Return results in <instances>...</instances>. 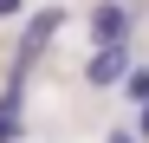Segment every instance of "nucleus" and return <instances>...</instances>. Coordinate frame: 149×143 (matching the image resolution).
Listing matches in <instances>:
<instances>
[{
	"label": "nucleus",
	"instance_id": "5",
	"mask_svg": "<svg viewBox=\"0 0 149 143\" xmlns=\"http://www.w3.org/2000/svg\"><path fill=\"white\" fill-rule=\"evenodd\" d=\"M136 137H149V98H143V111H136Z\"/></svg>",
	"mask_w": 149,
	"mask_h": 143
},
{
	"label": "nucleus",
	"instance_id": "2",
	"mask_svg": "<svg viewBox=\"0 0 149 143\" xmlns=\"http://www.w3.org/2000/svg\"><path fill=\"white\" fill-rule=\"evenodd\" d=\"M84 72H91V85H117L123 72H130V52H123V39H104V46L84 59Z\"/></svg>",
	"mask_w": 149,
	"mask_h": 143
},
{
	"label": "nucleus",
	"instance_id": "6",
	"mask_svg": "<svg viewBox=\"0 0 149 143\" xmlns=\"http://www.w3.org/2000/svg\"><path fill=\"white\" fill-rule=\"evenodd\" d=\"M13 13H19V0H0V20H13Z\"/></svg>",
	"mask_w": 149,
	"mask_h": 143
},
{
	"label": "nucleus",
	"instance_id": "4",
	"mask_svg": "<svg viewBox=\"0 0 149 143\" xmlns=\"http://www.w3.org/2000/svg\"><path fill=\"white\" fill-rule=\"evenodd\" d=\"M123 78H130V91H136V104L149 98V72H123Z\"/></svg>",
	"mask_w": 149,
	"mask_h": 143
},
{
	"label": "nucleus",
	"instance_id": "3",
	"mask_svg": "<svg viewBox=\"0 0 149 143\" xmlns=\"http://www.w3.org/2000/svg\"><path fill=\"white\" fill-rule=\"evenodd\" d=\"M91 33H97V39H123V33H130V7H117V0L97 7V13H91Z\"/></svg>",
	"mask_w": 149,
	"mask_h": 143
},
{
	"label": "nucleus",
	"instance_id": "1",
	"mask_svg": "<svg viewBox=\"0 0 149 143\" xmlns=\"http://www.w3.org/2000/svg\"><path fill=\"white\" fill-rule=\"evenodd\" d=\"M58 20H65L58 7H45L39 20H26V33H19V72H26V65H33V59L45 52V46H52V33H58Z\"/></svg>",
	"mask_w": 149,
	"mask_h": 143
},
{
	"label": "nucleus",
	"instance_id": "7",
	"mask_svg": "<svg viewBox=\"0 0 149 143\" xmlns=\"http://www.w3.org/2000/svg\"><path fill=\"white\" fill-rule=\"evenodd\" d=\"M110 143H143V137H136V130H117V137H110Z\"/></svg>",
	"mask_w": 149,
	"mask_h": 143
}]
</instances>
